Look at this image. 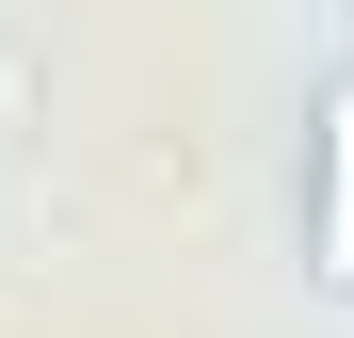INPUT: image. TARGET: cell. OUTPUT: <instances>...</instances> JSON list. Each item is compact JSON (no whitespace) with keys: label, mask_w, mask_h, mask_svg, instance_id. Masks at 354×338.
<instances>
[{"label":"cell","mask_w":354,"mask_h":338,"mask_svg":"<svg viewBox=\"0 0 354 338\" xmlns=\"http://www.w3.org/2000/svg\"><path fill=\"white\" fill-rule=\"evenodd\" d=\"M306 274L354 306V65L306 97Z\"/></svg>","instance_id":"6da1fadb"}]
</instances>
